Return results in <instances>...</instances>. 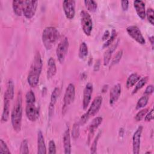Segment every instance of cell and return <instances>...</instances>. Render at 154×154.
Masks as SVG:
<instances>
[{
  "mask_svg": "<svg viewBox=\"0 0 154 154\" xmlns=\"http://www.w3.org/2000/svg\"><path fill=\"white\" fill-rule=\"evenodd\" d=\"M42 66L43 62L42 57L40 52L37 51L34 55L27 77L28 83L31 87H35L38 84Z\"/></svg>",
  "mask_w": 154,
  "mask_h": 154,
  "instance_id": "obj_1",
  "label": "cell"
},
{
  "mask_svg": "<svg viewBox=\"0 0 154 154\" xmlns=\"http://www.w3.org/2000/svg\"><path fill=\"white\" fill-rule=\"evenodd\" d=\"M22 118V93L19 91L15 104L11 114V122L13 129L19 132L21 129Z\"/></svg>",
  "mask_w": 154,
  "mask_h": 154,
  "instance_id": "obj_2",
  "label": "cell"
},
{
  "mask_svg": "<svg viewBox=\"0 0 154 154\" xmlns=\"http://www.w3.org/2000/svg\"><path fill=\"white\" fill-rule=\"evenodd\" d=\"M25 113L28 119L35 122L39 117V108L35 104V96L32 90L28 91L25 96Z\"/></svg>",
  "mask_w": 154,
  "mask_h": 154,
  "instance_id": "obj_3",
  "label": "cell"
},
{
  "mask_svg": "<svg viewBox=\"0 0 154 154\" xmlns=\"http://www.w3.org/2000/svg\"><path fill=\"white\" fill-rule=\"evenodd\" d=\"M60 37V33L55 27L48 26L44 29L42 39V42L47 50H49L56 43Z\"/></svg>",
  "mask_w": 154,
  "mask_h": 154,
  "instance_id": "obj_4",
  "label": "cell"
},
{
  "mask_svg": "<svg viewBox=\"0 0 154 154\" xmlns=\"http://www.w3.org/2000/svg\"><path fill=\"white\" fill-rule=\"evenodd\" d=\"M81 25L83 32L86 35H90L93 29V21L87 11L82 10L80 13Z\"/></svg>",
  "mask_w": 154,
  "mask_h": 154,
  "instance_id": "obj_5",
  "label": "cell"
},
{
  "mask_svg": "<svg viewBox=\"0 0 154 154\" xmlns=\"http://www.w3.org/2000/svg\"><path fill=\"white\" fill-rule=\"evenodd\" d=\"M75 96V87L73 84L70 83L67 87L63 98V105L62 107V114H64L68 106L73 102Z\"/></svg>",
  "mask_w": 154,
  "mask_h": 154,
  "instance_id": "obj_6",
  "label": "cell"
},
{
  "mask_svg": "<svg viewBox=\"0 0 154 154\" xmlns=\"http://www.w3.org/2000/svg\"><path fill=\"white\" fill-rule=\"evenodd\" d=\"M69 46V40L67 37H64L58 45L56 49V55L60 63H63L67 53Z\"/></svg>",
  "mask_w": 154,
  "mask_h": 154,
  "instance_id": "obj_7",
  "label": "cell"
},
{
  "mask_svg": "<svg viewBox=\"0 0 154 154\" xmlns=\"http://www.w3.org/2000/svg\"><path fill=\"white\" fill-rule=\"evenodd\" d=\"M38 1H31V0H24L23 5V14L25 17L27 19H31L35 14Z\"/></svg>",
  "mask_w": 154,
  "mask_h": 154,
  "instance_id": "obj_8",
  "label": "cell"
},
{
  "mask_svg": "<svg viewBox=\"0 0 154 154\" xmlns=\"http://www.w3.org/2000/svg\"><path fill=\"white\" fill-rule=\"evenodd\" d=\"M126 31L129 35L132 37L137 43L144 45L146 43L145 39L138 26L135 25H131L126 28Z\"/></svg>",
  "mask_w": 154,
  "mask_h": 154,
  "instance_id": "obj_9",
  "label": "cell"
},
{
  "mask_svg": "<svg viewBox=\"0 0 154 154\" xmlns=\"http://www.w3.org/2000/svg\"><path fill=\"white\" fill-rule=\"evenodd\" d=\"M63 8L66 18L73 19L75 14V1L73 0H65L63 2Z\"/></svg>",
  "mask_w": 154,
  "mask_h": 154,
  "instance_id": "obj_10",
  "label": "cell"
},
{
  "mask_svg": "<svg viewBox=\"0 0 154 154\" xmlns=\"http://www.w3.org/2000/svg\"><path fill=\"white\" fill-rule=\"evenodd\" d=\"M143 126H140L136 129L132 136V150L134 154H138L140 149L141 137L143 132Z\"/></svg>",
  "mask_w": 154,
  "mask_h": 154,
  "instance_id": "obj_11",
  "label": "cell"
},
{
  "mask_svg": "<svg viewBox=\"0 0 154 154\" xmlns=\"http://www.w3.org/2000/svg\"><path fill=\"white\" fill-rule=\"evenodd\" d=\"M102 100V97L100 96H98L94 99L87 112H85L89 118L95 116L98 112L101 107Z\"/></svg>",
  "mask_w": 154,
  "mask_h": 154,
  "instance_id": "obj_12",
  "label": "cell"
},
{
  "mask_svg": "<svg viewBox=\"0 0 154 154\" xmlns=\"http://www.w3.org/2000/svg\"><path fill=\"white\" fill-rule=\"evenodd\" d=\"M93 87L91 83H88L85 85L84 92H83V100H82V106L84 109H86L88 107L91 98L93 93Z\"/></svg>",
  "mask_w": 154,
  "mask_h": 154,
  "instance_id": "obj_13",
  "label": "cell"
},
{
  "mask_svg": "<svg viewBox=\"0 0 154 154\" xmlns=\"http://www.w3.org/2000/svg\"><path fill=\"white\" fill-rule=\"evenodd\" d=\"M103 120V118L102 117H95L90 123L88 126V143L89 144L90 140L93 137V135L94 134L96 129L102 123Z\"/></svg>",
  "mask_w": 154,
  "mask_h": 154,
  "instance_id": "obj_14",
  "label": "cell"
},
{
  "mask_svg": "<svg viewBox=\"0 0 154 154\" xmlns=\"http://www.w3.org/2000/svg\"><path fill=\"white\" fill-rule=\"evenodd\" d=\"M60 93V91L59 88L56 87L54 88V90H53V91L51 94L50 103H49V111H48V115H49V119H51V117L54 114L55 105L57 100L59 97Z\"/></svg>",
  "mask_w": 154,
  "mask_h": 154,
  "instance_id": "obj_15",
  "label": "cell"
},
{
  "mask_svg": "<svg viewBox=\"0 0 154 154\" xmlns=\"http://www.w3.org/2000/svg\"><path fill=\"white\" fill-rule=\"evenodd\" d=\"M122 91V86L120 84H117L113 86L109 93V103L111 105L115 103L119 99Z\"/></svg>",
  "mask_w": 154,
  "mask_h": 154,
  "instance_id": "obj_16",
  "label": "cell"
},
{
  "mask_svg": "<svg viewBox=\"0 0 154 154\" xmlns=\"http://www.w3.org/2000/svg\"><path fill=\"white\" fill-rule=\"evenodd\" d=\"M63 147L64 150V153L70 154L71 153V140H70V134L69 131V127L67 128L66 131L64 132L63 137Z\"/></svg>",
  "mask_w": 154,
  "mask_h": 154,
  "instance_id": "obj_17",
  "label": "cell"
},
{
  "mask_svg": "<svg viewBox=\"0 0 154 154\" xmlns=\"http://www.w3.org/2000/svg\"><path fill=\"white\" fill-rule=\"evenodd\" d=\"M134 6L138 17L144 20L146 17V8L145 4L143 1L135 0L134 1Z\"/></svg>",
  "mask_w": 154,
  "mask_h": 154,
  "instance_id": "obj_18",
  "label": "cell"
},
{
  "mask_svg": "<svg viewBox=\"0 0 154 154\" xmlns=\"http://www.w3.org/2000/svg\"><path fill=\"white\" fill-rule=\"evenodd\" d=\"M37 153H46V147L44 140V137L41 131H38L37 132Z\"/></svg>",
  "mask_w": 154,
  "mask_h": 154,
  "instance_id": "obj_19",
  "label": "cell"
},
{
  "mask_svg": "<svg viewBox=\"0 0 154 154\" xmlns=\"http://www.w3.org/2000/svg\"><path fill=\"white\" fill-rule=\"evenodd\" d=\"M10 100L5 96H4V108L2 111V114L1 116V122H5L8 120L9 118V112H10Z\"/></svg>",
  "mask_w": 154,
  "mask_h": 154,
  "instance_id": "obj_20",
  "label": "cell"
},
{
  "mask_svg": "<svg viewBox=\"0 0 154 154\" xmlns=\"http://www.w3.org/2000/svg\"><path fill=\"white\" fill-rule=\"evenodd\" d=\"M57 72V67L55 61L52 57H50L48 61V70H47V78L50 79L52 78Z\"/></svg>",
  "mask_w": 154,
  "mask_h": 154,
  "instance_id": "obj_21",
  "label": "cell"
},
{
  "mask_svg": "<svg viewBox=\"0 0 154 154\" xmlns=\"http://www.w3.org/2000/svg\"><path fill=\"white\" fill-rule=\"evenodd\" d=\"M118 43H119V40H117L116 42V43H114V45H112L111 47H109V48L105 52V54L103 55V65L104 66H107L109 64L110 60H111V55H112L113 52L117 48V47L118 46Z\"/></svg>",
  "mask_w": 154,
  "mask_h": 154,
  "instance_id": "obj_22",
  "label": "cell"
},
{
  "mask_svg": "<svg viewBox=\"0 0 154 154\" xmlns=\"http://www.w3.org/2000/svg\"><path fill=\"white\" fill-rule=\"evenodd\" d=\"M23 1H13L12 7L14 14L18 16H20L23 13Z\"/></svg>",
  "mask_w": 154,
  "mask_h": 154,
  "instance_id": "obj_23",
  "label": "cell"
},
{
  "mask_svg": "<svg viewBox=\"0 0 154 154\" xmlns=\"http://www.w3.org/2000/svg\"><path fill=\"white\" fill-rule=\"evenodd\" d=\"M14 85L12 80L10 79L8 81L7 85V89L4 93V96L8 98L10 100H11L14 97Z\"/></svg>",
  "mask_w": 154,
  "mask_h": 154,
  "instance_id": "obj_24",
  "label": "cell"
},
{
  "mask_svg": "<svg viewBox=\"0 0 154 154\" xmlns=\"http://www.w3.org/2000/svg\"><path fill=\"white\" fill-rule=\"evenodd\" d=\"M140 79V76L137 73H133L131 74L126 80V86L128 88L133 87Z\"/></svg>",
  "mask_w": 154,
  "mask_h": 154,
  "instance_id": "obj_25",
  "label": "cell"
},
{
  "mask_svg": "<svg viewBox=\"0 0 154 154\" xmlns=\"http://www.w3.org/2000/svg\"><path fill=\"white\" fill-rule=\"evenodd\" d=\"M149 80V77L148 76H145L143 77L142 78H140L138 81L137 82L136 85L135 86V88H134L132 92V94H135L136 93H137V91L140 90L141 88H142L147 82Z\"/></svg>",
  "mask_w": 154,
  "mask_h": 154,
  "instance_id": "obj_26",
  "label": "cell"
},
{
  "mask_svg": "<svg viewBox=\"0 0 154 154\" xmlns=\"http://www.w3.org/2000/svg\"><path fill=\"white\" fill-rule=\"evenodd\" d=\"M88 47L85 42H83L80 44L79 49V52H78V56L81 59H83L85 58L88 55Z\"/></svg>",
  "mask_w": 154,
  "mask_h": 154,
  "instance_id": "obj_27",
  "label": "cell"
},
{
  "mask_svg": "<svg viewBox=\"0 0 154 154\" xmlns=\"http://www.w3.org/2000/svg\"><path fill=\"white\" fill-rule=\"evenodd\" d=\"M149 99V96H147V95H145V94H144V96H141V97L138 99V100L137 101L135 109H136L137 110H138V109H140L143 108H144V106H146V105H147V103H148Z\"/></svg>",
  "mask_w": 154,
  "mask_h": 154,
  "instance_id": "obj_28",
  "label": "cell"
},
{
  "mask_svg": "<svg viewBox=\"0 0 154 154\" xmlns=\"http://www.w3.org/2000/svg\"><path fill=\"white\" fill-rule=\"evenodd\" d=\"M85 7L87 8V10L90 12H94L96 11V9L97 8V2L93 0H87L84 1Z\"/></svg>",
  "mask_w": 154,
  "mask_h": 154,
  "instance_id": "obj_29",
  "label": "cell"
},
{
  "mask_svg": "<svg viewBox=\"0 0 154 154\" xmlns=\"http://www.w3.org/2000/svg\"><path fill=\"white\" fill-rule=\"evenodd\" d=\"M116 37H117V32H116V29H113L111 31V35L107 39V40L105 42V43L103 45V48H106L109 47L111 45V44L114 42V40H115Z\"/></svg>",
  "mask_w": 154,
  "mask_h": 154,
  "instance_id": "obj_30",
  "label": "cell"
},
{
  "mask_svg": "<svg viewBox=\"0 0 154 154\" xmlns=\"http://www.w3.org/2000/svg\"><path fill=\"white\" fill-rule=\"evenodd\" d=\"M20 151L19 153L20 154H25V153H29V148H28V143L26 139L23 140L20 146Z\"/></svg>",
  "mask_w": 154,
  "mask_h": 154,
  "instance_id": "obj_31",
  "label": "cell"
},
{
  "mask_svg": "<svg viewBox=\"0 0 154 154\" xmlns=\"http://www.w3.org/2000/svg\"><path fill=\"white\" fill-rule=\"evenodd\" d=\"M79 123H75L72 129V137L73 139H77L79 136Z\"/></svg>",
  "mask_w": 154,
  "mask_h": 154,
  "instance_id": "obj_32",
  "label": "cell"
},
{
  "mask_svg": "<svg viewBox=\"0 0 154 154\" xmlns=\"http://www.w3.org/2000/svg\"><path fill=\"white\" fill-rule=\"evenodd\" d=\"M153 14H154V12H153V10L152 8H148L147 11H146V16H147V20L149 21V22L152 25H154V17H153Z\"/></svg>",
  "mask_w": 154,
  "mask_h": 154,
  "instance_id": "obj_33",
  "label": "cell"
},
{
  "mask_svg": "<svg viewBox=\"0 0 154 154\" xmlns=\"http://www.w3.org/2000/svg\"><path fill=\"white\" fill-rule=\"evenodd\" d=\"M100 134H101V132H99L97 134L96 138H94V140H93V143H92V144H91V148H90V152H91V153H96L97 143H98L99 137H100Z\"/></svg>",
  "mask_w": 154,
  "mask_h": 154,
  "instance_id": "obj_34",
  "label": "cell"
},
{
  "mask_svg": "<svg viewBox=\"0 0 154 154\" xmlns=\"http://www.w3.org/2000/svg\"><path fill=\"white\" fill-rule=\"evenodd\" d=\"M149 111V108H144V109H142L141 110H140V111H138L136 116H135V119L136 121L139 122L141 121L145 116V115L146 114V113Z\"/></svg>",
  "mask_w": 154,
  "mask_h": 154,
  "instance_id": "obj_35",
  "label": "cell"
},
{
  "mask_svg": "<svg viewBox=\"0 0 154 154\" xmlns=\"http://www.w3.org/2000/svg\"><path fill=\"white\" fill-rule=\"evenodd\" d=\"M0 153H11L7 144L2 139L0 140Z\"/></svg>",
  "mask_w": 154,
  "mask_h": 154,
  "instance_id": "obj_36",
  "label": "cell"
},
{
  "mask_svg": "<svg viewBox=\"0 0 154 154\" xmlns=\"http://www.w3.org/2000/svg\"><path fill=\"white\" fill-rule=\"evenodd\" d=\"M123 55V51L122 50H120L119 51H118L117 52V54L115 55V56L114 57V58H112L111 63V66H114L117 63H119V61H120Z\"/></svg>",
  "mask_w": 154,
  "mask_h": 154,
  "instance_id": "obj_37",
  "label": "cell"
},
{
  "mask_svg": "<svg viewBox=\"0 0 154 154\" xmlns=\"http://www.w3.org/2000/svg\"><path fill=\"white\" fill-rule=\"evenodd\" d=\"M56 146L54 140H51L49 143L48 153L50 154L56 153Z\"/></svg>",
  "mask_w": 154,
  "mask_h": 154,
  "instance_id": "obj_38",
  "label": "cell"
},
{
  "mask_svg": "<svg viewBox=\"0 0 154 154\" xmlns=\"http://www.w3.org/2000/svg\"><path fill=\"white\" fill-rule=\"evenodd\" d=\"M153 119V109H151L149 112L146 113L144 117V120L146 122H150Z\"/></svg>",
  "mask_w": 154,
  "mask_h": 154,
  "instance_id": "obj_39",
  "label": "cell"
},
{
  "mask_svg": "<svg viewBox=\"0 0 154 154\" xmlns=\"http://www.w3.org/2000/svg\"><path fill=\"white\" fill-rule=\"evenodd\" d=\"M88 119H89V117L86 114V113H85L81 117L78 123H79L80 125H83L87 122V121L88 120Z\"/></svg>",
  "mask_w": 154,
  "mask_h": 154,
  "instance_id": "obj_40",
  "label": "cell"
},
{
  "mask_svg": "<svg viewBox=\"0 0 154 154\" xmlns=\"http://www.w3.org/2000/svg\"><path fill=\"white\" fill-rule=\"evenodd\" d=\"M153 92V85H149L146 88L145 91H144V94L149 96Z\"/></svg>",
  "mask_w": 154,
  "mask_h": 154,
  "instance_id": "obj_41",
  "label": "cell"
},
{
  "mask_svg": "<svg viewBox=\"0 0 154 154\" xmlns=\"http://www.w3.org/2000/svg\"><path fill=\"white\" fill-rule=\"evenodd\" d=\"M122 8L123 11H127L129 7V1H121Z\"/></svg>",
  "mask_w": 154,
  "mask_h": 154,
  "instance_id": "obj_42",
  "label": "cell"
},
{
  "mask_svg": "<svg viewBox=\"0 0 154 154\" xmlns=\"http://www.w3.org/2000/svg\"><path fill=\"white\" fill-rule=\"evenodd\" d=\"M109 32L108 30H106L102 36V40H107L109 37Z\"/></svg>",
  "mask_w": 154,
  "mask_h": 154,
  "instance_id": "obj_43",
  "label": "cell"
},
{
  "mask_svg": "<svg viewBox=\"0 0 154 154\" xmlns=\"http://www.w3.org/2000/svg\"><path fill=\"white\" fill-rule=\"evenodd\" d=\"M100 60H97L96 63H95V65L94 66V71H98L99 68H100Z\"/></svg>",
  "mask_w": 154,
  "mask_h": 154,
  "instance_id": "obj_44",
  "label": "cell"
},
{
  "mask_svg": "<svg viewBox=\"0 0 154 154\" xmlns=\"http://www.w3.org/2000/svg\"><path fill=\"white\" fill-rule=\"evenodd\" d=\"M149 40L150 42L151 46H152V49H153V45H154V38H153V36H150L149 37Z\"/></svg>",
  "mask_w": 154,
  "mask_h": 154,
  "instance_id": "obj_45",
  "label": "cell"
},
{
  "mask_svg": "<svg viewBox=\"0 0 154 154\" xmlns=\"http://www.w3.org/2000/svg\"><path fill=\"white\" fill-rule=\"evenodd\" d=\"M151 152H146V153H150Z\"/></svg>",
  "mask_w": 154,
  "mask_h": 154,
  "instance_id": "obj_46",
  "label": "cell"
}]
</instances>
